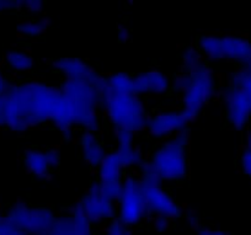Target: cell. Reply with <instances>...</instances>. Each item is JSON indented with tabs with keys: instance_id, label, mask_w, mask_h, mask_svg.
<instances>
[{
	"instance_id": "obj_1",
	"label": "cell",
	"mask_w": 251,
	"mask_h": 235,
	"mask_svg": "<svg viewBox=\"0 0 251 235\" xmlns=\"http://www.w3.org/2000/svg\"><path fill=\"white\" fill-rule=\"evenodd\" d=\"M6 95L15 112V125L11 131L25 132L50 122L62 132L64 139H73L74 126L59 88L38 80L21 81L11 84Z\"/></svg>"
},
{
	"instance_id": "obj_2",
	"label": "cell",
	"mask_w": 251,
	"mask_h": 235,
	"mask_svg": "<svg viewBox=\"0 0 251 235\" xmlns=\"http://www.w3.org/2000/svg\"><path fill=\"white\" fill-rule=\"evenodd\" d=\"M107 78L95 73L89 80H63L59 89L68 106L73 126L84 131L96 133L100 131L102 121L98 113L101 106V91Z\"/></svg>"
},
{
	"instance_id": "obj_3",
	"label": "cell",
	"mask_w": 251,
	"mask_h": 235,
	"mask_svg": "<svg viewBox=\"0 0 251 235\" xmlns=\"http://www.w3.org/2000/svg\"><path fill=\"white\" fill-rule=\"evenodd\" d=\"M218 86V79L208 63L201 62L194 69L183 70L177 79V88L181 91V112L188 122L199 117Z\"/></svg>"
},
{
	"instance_id": "obj_4",
	"label": "cell",
	"mask_w": 251,
	"mask_h": 235,
	"mask_svg": "<svg viewBox=\"0 0 251 235\" xmlns=\"http://www.w3.org/2000/svg\"><path fill=\"white\" fill-rule=\"evenodd\" d=\"M101 107L115 131L127 130L137 133L147 128L149 115L143 100L133 93L113 90L107 80L101 91Z\"/></svg>"
},
{
	"instance_id": "obj_5",
	"label": "cell",
	"mask_w": 251,
	"mask_h": 235,
	"mask_svg": "<svg viewBox=\"0 0 251 235\" xmlns=\"http://www.w3.org/2000/svg\"><path fill=\"white\" fill-rule=\"evenodd\" d=\"M187 130L164 140L149 155V166L161 181L181 183L188 175Z\"/></svg>"
},
{
	"instance_id": "obj_6",
	"label": "cell",
	"mask_w": 251,
	"mask_h": 235,
	"mask_svg": "<svg viewBox=\"0 0 251 235\" xmlns=\"http://www.w3.org/2000/svg\"><path fill=\"white\" fill-rule=\"evenodd\" d=\"M121 183H105L96 178L91 181L88 191L81 196L75 207L94 225L110 223L117 214L116 200Z\"/></svg>"
},
{
	"instance_id": "obj_7",
	"label": "cell",
	"mask_w": 251,
	"mask_h": 235,
	"mask_svg": "<svg viewBox=\"0 0 251 235\" xmlns=\"http://www.w3.org/2000/svg\"><path fill=\"white\" fill-rule=\"evenodd\" d=\"M117 220L125 227H138L147 218L144 191L141 180L134 174L125 176L116 200Z\"/></svg>"
},
{
	"instance_id": "obj_8",
	"label": "cell",
	"mask_w": 251,
	"mask_h": 235,
	"mask_svg": "<svg viewBox=\"0 0 251 235\" xmlns=\"http://www.w3.org/2000/svg\"><path fill=\"white\" fill-rule=\"evenodd\" d=\"M5 215L27 235H48L57 220L53 208L25 202L10 206Z\"/></svg>"
},
{
	"instance_id": "obj_9",
	"label": "cell",
	"mask_w": 251,
	"mask_h": 235,
	"mask_svg": "<svg viewBox=\"0 0 251 235\" xmlns=\"http://www.w3.org/2000/svg\"><path fill=\"white\" fill-rule=\"evenodd\" d=\"M143 191L147 217H164L170 220L182 217V207L178 205L173 193L164 188L163 185L143 187Z\"/></svg>"
},
{
	"instance_id": "obj_10",
	"label": "cell",
	"mask_w": 251,
	"mask_h": 235,
	"mask_svg": "<svg viewBox=\"0 0 251 235\" xmlns=\"http://www.w3.org/2000/svg\"><path fill=\"white\" fill-rule=\"evenodd\" d=\"M224 117L235 130H243L251 116L250 94L243 89L228 85L223 94Z\"/></svg>"
},
{
	"instance_id": "obj_11",
	"label": "cell",
	"mask_w": 251,
	"mask_h": 235,
	"mask_svg": "<svg viewBox=\"0 0 251 235\" xmlns=\"http://www.w3.org/2000/svg\"><path fill=\"white\" fill-rule=\"evenodd\" d=\"M188 121L182 115L181 110H164L149 116L147 128L149 134L156 139L170 138L182 131L187 130Z\"/></svg>"
},
{
	"instance_id": "obj_12",
	"label": "cell",
	"mask_w": 251,
	"mask_h": 235,
	"mask_svg": "<svg viewBox=\"0 0 251 235\" xmlns=\"http://www.w3.org/2000/svg\"><path fill=\"white\" fill-rule=\"evenodd\" d=\"M48 235H98L95 225L74 206L72 210L57 215Z\"/></svg>"
},
{
	"instance_id": "obj_13",
	"label": "cell",
	"mask_w": 251,
	"mask_h": 235,
	"mask_svg": "<svg viewBox=\"0 0 251 235\" xmlns=\"http://www.w3.org/2000/svg\"><path fill=\"white\" fill-rule=\"evenodd\" d=\"M134 94L141 95H161L171 89L168 75L158 69H151L133 74Z\"/></svg>"
},
{
	"instance_id": "obj_14",
	"label": "cell",
	"mask_w": 251,
	"mask_h": 235,
	"mask_svg": "<svg viewBox=\"0 0 251 235\" xmlns=\"http://www.w3.org/2000/svg\"><path fill=\"white\" fill-rule=\"evenodd\" d=\"M251 52V42L243 36L228 35L218 36L217 47V62L219 60H233L239 63L248 57Z\"/></svg>"
},
{
	"instance_id": "obj_15",
	"label": "cell",
	"mask_w": 251,
	"mask_h": 235,
	"mask_svg": "<svg viewBox=\"0 0 251 235\" xmlns=\"http://www.w3.org/2000/svg\"><path fill=\"white\" fill-rule=\"evenodd\" d=\"M79 144L81 147L84 160L90 165V168L98 169L107 154L106 145L100 135L98 133L84 131L79 137Z\"/></svg>"
},
{
	"instance_id": "obj_16",
	"label": "cell",
	"mask_w": 251,
	"mask_h": 235,
	"mask_svg": "<svg viewBox=\"0 0 251 235\" xmlns=\"http://www.w3.org/2000/svg\"><path fill=\"white\" fill-rule=\"evenodd\" d=\"M54 67L67 80H89L95 70L80 58H59L54 60Z\"/></svg>"
},
{
	"instance_id": "obj_17",
	"label": "cell",
	"mask_w": 251,
	"mask_h": 235,
	"mask_svg": "<svg viewBox=\"0 0 251 235\" xmlns=\"http://www.w3.org/2000/svg\"><path fill=\"white\" fill-rule=\"evenodd\" d=\"M23 164L31 176L38 181L46 180L50 171L54 170L48 160L45 150L36 149V148H28L24 152Z\"/></svg>"
},
{
	"instance_id": "obj_18",
	"label": "cell",
	"mask_w": 251,
	"mask_h": 235,
	"mask_svg": "<svg viewBox=\"0 0 251 235\" xmlns=\"http://www.w3.org/2000/svg\"><path fill=\"white\" fill-rule=\"evenodd\" d=\"M98 179L105 183H122L125 179V168L116 150L107 152L99 168L96 169Z\"/></svg>"
},
{
	"instance_id": "obj_19",
	"label": "cell",
	"mask_w": 251,
	"mask_h": 235,
	"mask_svg": "<svg viewBox=\"0 0 251 235\" xmlns=\"http://www.w3.org/2000/svg\"><path fill=\"white\" fill-rule=\"evenodd\" d=\"M116 140H117V149L116 153L120 157L123 168H131L132 158H133L136 147H134V133L127 130L116 131Z\"/></svg>"
},
{
	"instance_id": "obj_20",
	"label": "cell",
	"mask_w": 251,
	"mask_h": 235,
	"mask_svg": "<svg viewBox=\"0 0 251 235\" xmlns=\"http://www.w3.org/2000/svg\"><path fill=\"white\" fill-rule=\"evenodd\" d=\"M33 58L27 51L15 48L6 53L5 55V64L11 72L20 74V73H26L32 69L33 67Z\"/></svg>"
},
{
	"instance_id": "obj_21",
	"label": "cell",
	"mask_w": 251,
	"mask_h": 235,
	"mask_svg": "<svg viewBox=\"0 0 251 235\" xmlns=\"http://www.w3.org/2000/svg\"><path fill=\"white\" fill-rule=\"evenodd\" d=\"M107 84L116 91L120 93H133V74L120 72L107 77Z\"/></svg>"
},
{
	"instance_id": "obj_22",
	"label": "cell",
	"mask_w": 251,
	"mask_h": 235,
	"mask_svg": "<svg viewBox=\"0 0 251 235\" xmlns=\"http://www.w3.org/2000/svg\"><path fill=\"white\" fill-rule=\"evenodd\" d=\"M47 28V21L43 19L36 20H25L18 25V31L21 36L26 38H36Z\"/></svg>"
},
{
	"instance_id": "obj_23",
	"label": "cell",
	"mask_w": 251,
	"mask_h": 235,
	"mask_svg": "<svg viewBox=\"0 0 251 235\" xmlns=\"http://www.w3.org/2000/svg\"><path fill=\"white\" fill-rule=\"evenodd\" d=\"M15 125V112L13 104L6 94L0 96V128H8L11 131Z\"/></svg>"
},
{
	"instance_id": "obj_24",
	"label": "cell",
	"mask_w": 251,
	"mask_h": 235,
	"mask_svg": "<svg viewBox=\"0 0 251 235\" xmlns=\"http://www.w3.org/2000/svg\"><path fill=\"white\" fill-rule=\"evenodd\" d=\"M181 57H182L183 69L185 70L194 69L202 62L201 54L197 52V50L194 46H186V47H183Z\"/></svg>"
},
{
	"instance_id": "obj_25",
	"label": "cell",
	"mask_w": 251,
	"mask_h": 235,
	"mask_svg": "<svg viewBox=\"0 0 251 235\" xmlns=\"http://www.w3.org/2000/svg\"><path fill=\"white\" fill-rule=\"evenodd\" d=\"M100 235H132V232L129 228L121 224L117 219H113L110 223H107V225L101 232Z\"/></svg>"
},
{
	"instance_id": "obj_26",
	"label": "cell",
	"mask_w": 251,
	"mask_h": 235,
	"mask_svg": "<svg viewBox=\"0 0 251 235\" xmlns=\"http://www.w3.org/2000/svg\"><path fill=\"white\" fill-rule=\"evenodd\" d=\"M240 169L244 175L251 178V148L245 147L240 153Z\"/></svg>"
},
{
	"instance_id": "obj_27",
	"label": "cell",
	"mask_w": 251,
	"mask_h": 235,
	"mask_svg": "<svg viewBox=\"0 0 251 235\" xmlns=\"http://www.w3.org/2000/svg\"><path fill=\"white\" fill-rule=\"evenodd\" d=\"M25 1H15V0H0V13L4 11H15L24 9Z\"/></svg>"
},
{
	"instance_id": "obj_28",
	"label": "cell",
	"mask_w": 251,
	"mask_h": 235,
	"mask_svg": "<svg viewBox=\"0 0 251 235\" xmlns=\"http://www.w3.org/2000/svg\"><path fill=\"white\" fill-rule=\"evenodd\" d=\"M43 5L45 3L41 1V0H28V1H25L24 4V9H26L27 11H30L31 14H40L42 11Z\"/></svg>"
},
{
	"instance_id": "obj_29",
	"label": "cell",
	"mask_w": 251,
	"mask_h": 235,
	"mask_svg": "<svg viewBox=\"0 0 251 235\" xmlns=\"http://www.w3.org/2000/svg\"><path fill=\"white\" fill-rule=\"evenodd\" d=\"M151 219H153L151 225H153V228L156 230V232H160V233L165 232V230L169 228V225H170V219H168V218L155 217V218H151Z\"/></svg>"
},
{
	"instance_id": "obj_30",
	"label": "cell",
	"mask_w": 251,
	"mask_h": 235,
	"mask_svg": "<svg viewBox=\"0 0 251 235\" xmlns=\"http://www.w3.org/2000/svg\"><path fill=\"white\" fill-rule=\"evenodd\" d=\"M199 235H229V234L221 229H212V228H208V227H200Z\"/></svg>"
},
{
	"instance_id": "obj_31",
	"label": "cell",
	"mask_w": 251,
	"mask_h": 235,
	"mask_svg": "<svg viewBox=\"0 0 251 235\" xmlns=\"http://www.w3.org/2000/svg\"><path fill=\"white\" fill-rule=\"evenodd\" d=\"M10 86H11V83L8 80V78L3 74L1 69H0V96L6 94V91L9 90Z\"/></svg>"
},
{
	"instance_id": "obj_32",
	"label": "cell",
	"mask_w": 251,
	"mask_h": 235,
	"mask_svg": "<svg viewBox=\"0 0 251 235\" xmlns=\"http://www.w3.org/2000/svg\"><path fill=\"white\" fill-rule=\"evenodd\" d=\"M128 31L126 30L125 27L118 28V41H120V42H126V41H128Z\"/></svg>"
},
{
	"instance_id": "obj_33",
	"label": "cell",
	"mask_w": 251,
	"mask_h": 235,
	"mask_svg": "<svg viewBox=\"0 0 251 235\" xmlns=\"http://www.w3.org/2000/svg\"><path fill=\"white\" fill-rule=\"evenodd\" d=\"M187 218H188V220H190V223H191L192 225H199V217H197L196 214H190V215H187Z\"/></svg>"
},
{
	"instance_id": "obj_34",
	"label": "cell",
	"mask_w": 251,
	"mask_h": 235,
	"mask_svg": "<svg viewBox=\"0 0 251 235\" xmlns=\"http://www.w3.org/2000/svg\"><path fill=\"white\" fill-rule=\"evenodd\" d=\"M250 107H251V93H250Z\"/></svg>"
}]
</instances>
